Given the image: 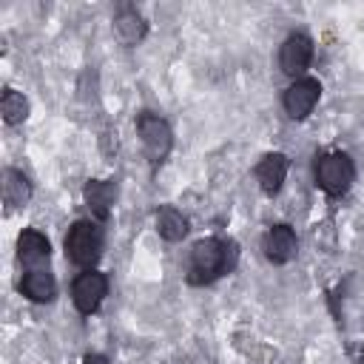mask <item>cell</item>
<instances>
[{"label":"cell","mask_w":364,"mask_h":364,"mask_svg":"<svg viewBox=\"0 0 364 364\" xmlns=\"http://www.w3.org/2000/svg\"><path fill=\"white\" fill-rule=\"evenodd\" d=\"M313 60V40L307 34H290L279 48V68L287 77H299L307 71Z\"/></svg>","instance_id":"obj_7"},{"label":"cell","mask_w":364,"mask_h":364,"mask_svg":"<svg viewBox=\"0 0 364 364\" xmlns=\"http://www.w3.org/2000/svg\"><path fill=\"white\" fill-rule=\"evenodd\" d=\"M82 364H111V361H108L105 355H97V353H94V355H85V361H82Z\"/></svg>","instance_id":"obj_17"},{"label":"cell","mask_w":364,"mask_h":364,"mask_svg":"<svg viewBox=\"0 0 364 364\" xmlns=\"http://www.w3.org/2000/svg\"><path fill=\"white\" fill-rule=\"evenodd\" d=\"M65 256L74 264L94 270V264L102 256V228L97 222H88V219L74 222L68 228V236H65Z\"/></svg>","instance_id":"obj_2"},{"label":"cell","mask_w":364,"mask_h":364,"mask_svg":"<svg viewBox=\"0 0 364 364\" xmlns=\"http://www.w3.org/2000/svg\"><path fill=\"white\" fill-rule=\"evenodd\" d=\"M82 196H85L88 210L102 222V219H108V213L117 202V182L114 179H91V182H85Z\"/></svg>","instance_id":"obj_10"},{"label":"cell","mask_w":364,"mask_h":364,"mask_svg":"<svg viewBox=\"0 0 364 364\" xmlns=\"http://www.w3.org/2000/svg\"><path fill=\"white\" fill-rule=\"evenodd\" d=\"M156 233L165 242H182L188 236V219L176 208L165 205V208L156 210Z\"/></svg>","instance_id":"obj_15"},{"label":"cell","mask_w":364,"mask_h":364,"mask_svg":"<svg viewBox=\"0 0 364 364\" xmlns=\"http://www.w3.org/2000/svg\"><path fill=\"white\" fill-rule=\"evenodd\" d=\"M20 290H23L31 301L46 304V301H51V299L57 296V282H54V276H51L46 267H43V270H28V273L23 276Z\"/></svg>","instance_id":"obj_13"},{"label":"cell","mask_w":364,"mask_h":364,"mask_svg":"<svg viewBox=\"0 0 364 364\" xmlns=\"http://www.w3.org/2000/svg\"><path fill=\"white\" fill-rule=\"evenodd\" d=\"M114 28H117V37L125 43V46H136L142 37H145V20H142V14L136 11V9H131V6H122L119 11H117V17H114Z\"/></svg>","instance_id":"obj_12"},{"label":"cell","mask_w":364,"mask_h":364,"mask_svg":"<svg viewBox=\"0 0 364 364\" xmlns=\"http://www.w3.org/2000/svg\"><path fill=\"white\" fill-rule=\"evenodd\" d=\"M236 242H222V239H199L191 247V262H188V282L191 284H210L219 276L230 273L236 267Z\"/></svg>","instance_id":"obj_1"},{"label":"cell","mask_w":364,"mask_h":364,"mask_svg":"<svg viewBox=\"0 0 364 364\" xmlns=\"http://www.w3.org/2000/svg\"><path fill=\"white\" fill-rule=\"evenodd\" d=\"M355 179V165L344 151H330L316 159V185L327 196H341Z\"/></svg>","instance_id":"obj_3"},{"label":"cell","mask_w":364,"mask_h":364,"mask_svg":"<svg viewBox=\"0 0 364 364\" xmlns=\"http://www.w3.org/2000/svg\"><path fill=\"white\" fill-rule=\"evenodd\" d=\"M361 364H364V355H361Z\"/></svg>","instance_id":"obj_18"},{"label":"cell","mask_w":364,"mask_h":364,"mask_svg":"<svg viewBox=\"0 0 364 364\" xmlns=\"http://www.w3.org/2000/svg\"><path fill=\"white\" fill-rule=\"evenodd\" d=\"M296 233L293 228L287 225H273L264 236V256L273 262V264H287L293 256H296Z\"/></svg>","instance_id":"obj_11"},{"label":"cell","mask_w":364,"mask_h":364,"mask_svg":"<svg viewBox=\"0 0 364 364\" xmlns=\"http://www.w3.org/2000/svg\"><path fill=\"white\" fill-rule=\"evenodd\" d=\"M51 256V245L43 233L37 230H23L17 239V259L28 267V270H43L48 264Z\"/></svg>","instance_id":"obj_9"},{"label":"cell","mask_w":364,"mask_h":364,"mask_svg":"<svg viewBox=\"0 0 364 364\" xmlns=\"http://www.w3.org/2000/svg\"><path fill=\"white\" fill-rule=\"evenodd\" d=\"M318 97H321V82L313 80V77H301V80H296V82L284 91V100H282V102H284L287 117L304 119V117L316 108Z\"/></svg>","instance_id":"obj_6"},{"label":"cell","mask_w":364,"mask_h":364,"mask_svg":"<svg viewBox=\"0 0 364 364\" xmlns=\"http://www.w3.org/2000/svg\"><path fill=\"white\" fill-rule=\"evenodd\" d=\"M3 199L9 208H20L31 199V182L26 179L23 171H17V168L3 171Z\"/></svg>","instance_id":"obj_14"},{"label":"cell","mask_w":364,"mask_h":364,"mask_svg":"<svg viewBox=\"0 0 364 364\" xmlns=\"http://www.w3.org/2000/svg\"><path fill=\"white\" fill-rule=\"evenodd\" d=\"M136 134H139V139L145 145V154H148L151 165H162L165 156L171 154V145H173L171 125L162 117H156L151 111H142L136 117Z\"/></svg>","instance_id":"obj_4"},{"label":"cell","mask_w":364,"mask_h":364,"mask_svg":"<svg viewBox=\"0 0 364 364\" xmlns=\"http://www.w3.org/2000/svg\"><path fill=\"white\" fill-rule=\"evenodd\" d=\"M287 168H290V159L284 154H264L256 165V182L259 188L267 193V196H276L287 179Z\"/></svg>","instance_id":"obj_8"},{"label":"cell","mask_w":364,"mask_h":364,"mask_svg":"<svg viewBox=\"0 0 364 364\" xmlns=\"http://www.w3.org/2000/svg\"><path fill=\"white\" fill-rule=\"evenodd\" d=\"M105 293H108V279H105L100 270H85V273H80V276L74 279V284H71V301H74V307H77L82 316L97 313V307L102 304Z\"/></svg>","instance_id":"obj_5"},{"label":"cell","mask_w":364,"mask_h":364,"mask_svg":"<svg viewBox=\"0 0 364 364\" xmlns=\"http://www.w3.org/2000/svg\"><path fill=\"white\" fill-rule=\"evenodd\" d=\"M0 114H3V122L6 125H20L28 117V100L20 91L6 88L3 91V100H0Z\"/></svg>","instance_id":"obj_16"}]
</instances>
